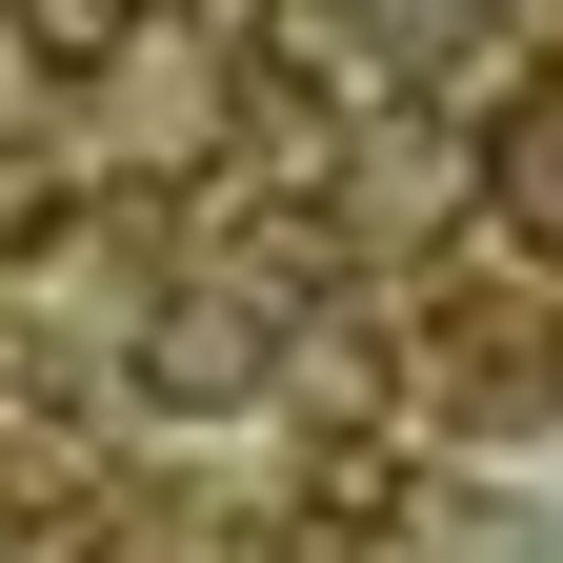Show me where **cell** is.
Listing matches in <instances>:
<instances>
[]
</instances>
